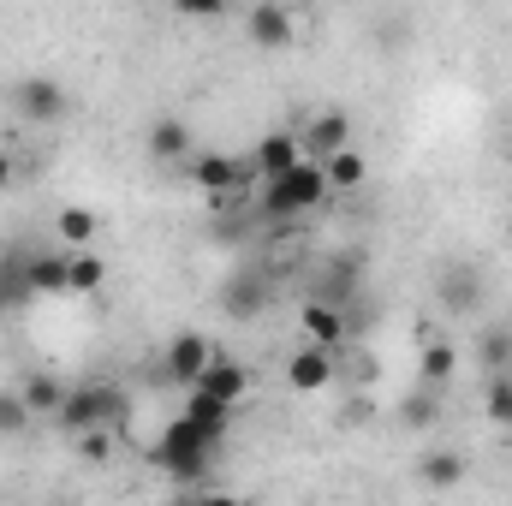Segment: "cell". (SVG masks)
<instances>
[{
	"label": "cell",
	"instance_id": "6da1fadb",
	"mask_svg": "<svg viewBox=\"0 0 512 506\" xmlns=\"http://www.w3.org/2000/svg\"><path fill=\"white\" fill-rule=\"evenodd\" d=\"M328 197H334V185H328V173H322L316 155H304V161H292L286 173L262 179V215H268V221H298V215L322 209Z\"/></svg>",
	"mask_w": 512,
	"mask_h": 506
},
{
	"label": "cell",
	"instance_id": "7a4b0ae2",
	"mask_svg": "<svg viewBox=\"0 0 512 506\" xmlns=\"http://www.w3.org/2000/svg\"><path fill=\"white\" fill-rule=\"evenodd\" d=\"M215 447H221V435H209L203 423H191L185 411L161 429V441H155V465L167 471V477H203L209 471V459H215Z\"/></svg>",
	"mask_w": 512,
	"mask_h": 506
},
{
	"label": "cell",
	"instance_id": "3957f363",
	"mask_svg": "<svg viewBox=\"0 0 512 506\" xmlns=\"http://www.w3.org/2000/svg\"><path fill=\"white\" fill-rule=\"evenodd\" d=\"M126 417V393L120 387H72L54 411V423L66 435H84V429H114Z\"/></svg>",
	"mask_w": 512,
	"mask_h": 506
},
{
	"label": "cell",
	"instance_id": "277c9868",
	"mask_svg": "<svg viewBox=\"0 0 512 506\" xmlns=\"http://www.w3.org/2000/svg\"><path fill=\"white\" fill-rule=\"evenodd\" d=\"M12 108L24 126H60L72 114V96L54 84V78H18L12 84Z\"/></svg>",
	"mask_w": 512,
	"mask_h": 506
},
{
	"label": "cell",
	"instance_id": "5b68a950",
	"mask_svg": "<svg viewBox=\"0 0 512 506\" xmlns=\"http://www.w3.org/2000/svg\"><path fill=\"white\" fill-rule=\"evenodd\" d=\"M215 358V346L203 340V334H173V346L161 352V376L179 381V387H191V381L203 376V364Z\"/></svg>",
	"mask_w": 512,
	"mask_h": 506
},
{
	"label": "cell",
	"instance_id": "8992f818",
	"mask_svg": "<svg viewBox=\"0 0 512 506\" xmlns=\"http://www.w3.org/2000/svg\"><path fill=\"white\" fill-rule=\"evenodd\" d=\"M245 179H251V161H239V155H197L191 161V185L197 191H215L221 197V191H239Z\"/></svg>",
	"mask_w": 512,
	"mask_h": 506
},
{
	"label": "cell",
	"instance_id": "52a82bcc",
	"mask_svg": "<svg viewBox=\"0 0 512 506\" xmlns=\"http://www.w3.org/2000/svg\"><path fill=\"white\" fill-rule=\"evenodd\" d=\"M441 304H447V316H477L483 310V274L477 268H465V262H453L447 274H441Z\"/></svg>",
	"mask_w": 512,
	"mask_h": 506
},
{
	"label": "cell",
	"instance_id": "ba28073f",
	"mask_svg": "<svg viewBox=\"0 0 512 506\" xmlns=\"http://www.w3.org/2000/svg\"><path fill=\"white\" fill-rule=\"evenodd\" d=\"M286 381H292V393H322V387L334 381V358H328V346L304 340V346L292 352V364H286Z\"/></svg>",
	"mask_w": 512,
	"mask_h": 506
},
{
	"label": "cell",
	"instance_id": "9c48e42d",
	"mask_svg": "<svg viewBox=\"0 0 512 506\" xmlns=\"http://www.w3.org/2000/svg\"><path fill=\"white\" fill-rule=\"evenodd\" d=\"M245 30H251L256 48H292V36H298V24H292V12L286 6H274V0H262V6H251V18H245Z\"/></svg>",
	"mask_w": 512,
	"mask_h": 506
},
{
	"label": "cell",
	"instance_id": "30bf717a",
	"mask_svg": "<svg viewBox=\"0 0 512 506\" xmlns=\"http://www.w3.org/2000/svg\"><path fill=\"white\" fill-rule=\"evenodd\" d=\"M298 143H304V155H334V149H346L352 143V114H340V108H328V114H316L310 126L298 131Z\"/></svg>",
	"mask_w": 512,
	"mask_h": 506
},
{
	"label": "cell",
	"instance_id": "8fae6325",
	"mask_svg": "<svg viewBox=\"0 0 512 506\" xmlns=\"http://www.w3.org/2000/svg\"><path fill=\"white\" fill-rule=\"evenodd\" d=\"M292 161H304L298 131H268V137L251 149V173H256V179H274V173H286Z\"/></svg>",
	"mask_w": 512,
	"mask_h": 506
},
{
	"label": "cell",
	"instance_id": "7c38bea8",
	"mask_svg": "<svg viewBox=\"0 0 512 506\" xmlns=\"http://www.w3.org/2000/svg\"><path fill=\"white\" fill-rule=\"evenodd\" d=\"M298 328H304V340H316V346H340L346 340V316H340V304H328V298H310L304 310H298Z\"/></svg>",
	"mask_w": 512,
	"mask_h": 506
},
{
	"label": "cell",
	"instance_id": "4fadbf2b",
	"mask_svg": "<svg viewBox=\"0 0 512 506\" xmlns=\"http://www.w3.org/2000/svg\"><path fill=\"white\" fill-rule=\"evenodd\" d=\"M191 387H209L215 399H227V405H239V399L251 393V376H245V364H233V358H221V352H215V358L203 364V376L191 381Z\"/></svg>",
	"mask_w": 512,
	"mask_h": 506
},
{
	"label": "cell",
	"instance_id": "5bb4252c",
	"mask_svg": "<svg viewBox=\"0 0 512 506\" xmlns=\"http://www.w3.org/2000/svg\"><path fill=\"white\" fill-rule=\"evenodd\" d=\"M24 274L36 298H66V251H24Z\"/></svg>",
	"mask_w": 512,
	"mask_h": 506
},
{
	"label": "cell",
	"instance_id": "9a60e30c",
	"mask_svg": "<svg viewBox=\"0 0 512 506\" xmlns=\"http://www.w3.org/2000/svg\"><path fill=\"white\" fill-rule=\"evenodd\" d=\"M322 173H328V185L334 191H358L364 179H370V161H364V149H334V155H322Z\"/></svg>",
	"mask_w": 512,
	"mask_h": 506
},
{
	"label": "cell",
	"instance_id": "2e32d148",
	"mask_svg": "<svg viewBox=\"0 0 512 506\" xmlns=\"http://www.w3.org/2000/svg\"><path fill=\"white\" fill-rule=\"evenodd\" d=\"M453 376H459V346H453V340H429V346L417 352V381L447 387Z\"/></svg>",
	"mask_w": 512,
	"mask_h": 506
},
{
	"label": "cell",
	"instance_id": "e0dca14e",
	"mask_svg": "<svg viewBox=\"0 0 512 506\" xmlns=\"http://www.w3.org/2000/svg\"><path fill=\"white\" fill-rule=\"evenodd\" d=\"M96 227H102V221H96V209H84V203H66V209L54 215V233H60L66 251H84V245L96 239Z\"/></svg>",
	"mask_w": 512,
	"mask_h": 506
},
{
	"label": "cell",
	"instance_id": "ac0fdd59",
	"mask_svg": "<svg viewBox=\"0 0 512 506\" xmlns=\"http://www.w3.org/2000/svg\"><path fill=\"white\" fill-rule=\"evenodd\" d=\"M185 417H191V423H203L209 435H227V423H233V405H227V399H215L209 387H191V393H185Z\"/></svg>",
	"mask_w": 512,
	"mask_h": 506
},
{
	"label": "cell",
	"instance_id": "d6986e66",
	"mask_svg": "<svg viewBox=\"0 0 512 506\" xmlns=\"http://www.w3.org/2000/svg\"><path fill=\"white\" fill-rule=\"evenodd\" d=\"M149 155L155 161H191V126L185 120H155L149 126Z\"/></svg>",
	"mask_w": 512,
	"mask_h": 506
},
{
	"label": "cell",
	"instance_id": "ffe728a7",
	"mask_svg": "<svg viewBox=\"0 0 512 506\" xmlns=\"http://www.w3.org/2000/svg\"><path fill=\"white\" fill-rule=\"evenodd\" d=\"M30 298H36V286H30V274H24V251L0 256V316H12V310L30 304Z\"/></svg>",
	"mask_w": 512,
	"mask_h": 506
},
{
	"label": "cell",
	"instance_id": "44dd1931",
	"mask_svg": "<svg viewBox=\"0 0 512 506\" xmlns=\"http://www.w3.org/2000/svg\"><path fill=\"white\" fill-rule=\"evenodd\" d=\"M102 280H108V262L90 251H66V292H102Z\"/></svg>",
	"mask_w": 512,
	"mask_h": 506
},
{
	"label": "cell",
	"instance_id": "7402d4cb",
	"mask_svg": "<svg viewBox=\"0 0 512 506\" xmlns=\"http://www.w3.org/2000/svg\"><path fill=\"white\" fill-rule=\"evenodd\" d=\"M477 364L495 376V370H512V328L507 322H495V328H483L477 334Z\"/></svg>",
	"mask_w": 512,
	"mask_h": 506
},
{
	"label": "cell",
	"instance_id": "603a6c76",
	"mask_svg": "<svg viewBox=\"0 0 512 506\" xmlns=\"http://www.w3.org/2000/svg\"><path fill=\"white\" fill-rule=\"evenodd\" d=\"M262 298H268L262 274H256V268H245V274L227 286V298H221V304H227V316H256V310H262Z\"/></svg>",
	"mask_w": 512,
	"mask_h": 506
},
{
	"label": "cell",
	"instance_id": "cb8c5ba5",
	"mask_svg": "<svg viewBox=\"0 0 512 506\" xmlns=\"http://www.w3.org/2000/svg\"><path fill=\"white\" fill-rule=\"evenodd\" d=\"M483 411H489L495 429H512V370H495L483 381Z\"/></svg>",
	"mask_w": 512,
	"mask_h": 506
},
{
	"label": "cell",
	"instance_id": "d4e9b609",
	"mask_svg": "<svg viewBox=\"0 0 512 506\" xmlns=\"http://www.w3.org/2000/svg\"><path fill=\"white\" fill-rule=\"evenodd\" d=\"M417 477H423L429 489H459V483H465V459H459V453H429V459L417 465Z\"/></svg>",
	"mask_w": 512,
	"mask_h": 506
},
{
	"label": "cell",
	"instance_id": "484cf974",
	"mask_svg": "<svg viewBox=\"0 0 512 506\" xmlns=\"http://www.w3.org/2000/svg\"><path fill=\"white\" fill-rule=\"evenodd\" d=\"M18 393H24V405H30V411H48V417H54V411H60V399H66V387H60L54 376H24V381H18Z\"/></svg>",
	"mask_w": 512,
	"mask_h": 506
},
{
	"label": "cell",
	"instance_id": "4316f807",
	"mask_svg": "<svg viewBox=\"0 0 512 506\" xmlns=\"http://www.w3.org/2000/svg\"><path fill=\"white\" fill-rule=\"evenodd\" d=\"M399 417H405L411 429H429V423L441 417V387H429V381H423V387L405 399V411H399Z\"/></svg>",
	"mask_w": 512,
	"mask_h": 506
},
{
	"label": "cell",
	"instance_id": "83f0119b",
	"mask_svg": "<svg viewBox=\"0 0 512 506\" xmlns=\"http://www.w3.org/2000/svg\"><path fill=\"white\" fill-rule=\"evenodd\" d=\"M358 280H364V268H358V262H334V274H328L322 298H328V304H346V298L358 292Z\"/></svg>",
	"mask_w": 512,
	"mask_h": 506
},
{
	"label": "cell",
	"instance_id": "f1b7e54d",
	"mask_svg": "<svg viewBox=\"0 0 512 506\" xmlns=\"http://www.w3.org/2000/svg\"><path fill=\"white\" fill-rule=\"evenodd\" d=\"M30 417H36V411L24 405V393H18V387H0V435H18Z\"/></svg>",
	"mask_w": 512,
	"mask_h": 506
},
{
	"label": "cell",
	"instance_id": "f546056e",
	"mask_svg": "<svg viewBox=\"0 0 512 506\" xmlns=\"http://www.w3.org/2000/svg\"><path fill=\"white\" fill-rule=\"evenodd\" d=\"M108 435H114V429H84V459H90V465L108 459Z\"/></svg>",
	"mask_w": 512,
	"mask_h": 506
},
{
	"label": "cell",
	"instance_id": "4dcf8cb0",
	"mask_svg": "<svg viewBox=\"0 0 512 506\" xmlns=\"http://www.w3.org/2000/svg\"><path fill=\"white\" fill-rule=\"evenodd\" d=\"M173 6H179L185 18H221V12H227V0H173Z\"/></svg>",
	"mask_w": 512,
	"mask_h": 506
},
{
	"label": "cell",
	"instance_id": "1f68e13d",
	"mask_svg": "<svg viewBox=\"0 0 512 506\" xmlns=\"http://www.w3.org/2000/svg\"><path fill=\"white\" fill-rule=\"evenodd\" d=\"M12 179H18V161H12V155H6V149H0V191H6V185H12Z\"/></svg>",
	"mask_w": 512,
	"mask_h": 506
},
{
	"label": "cell",
	"instance_id": "d6a6232c",
	"mask_svg": "<svg viewBox=\"0 0 512 506\" xmlns=\"http://www.w3.org/2000/svg\"><path fill=\"white\" fill-rule=\"evenodd\" d=\"M131 6H155V0H131Z\"/></svg>",
	"mask_w": 512,
	"mask_h": 506
}]
</instances>
